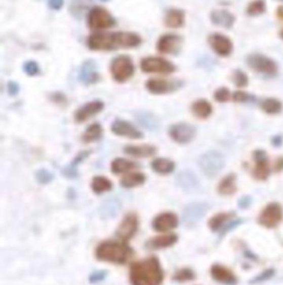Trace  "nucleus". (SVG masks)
<instances>
[{
  "label": "nucleus",
  "instance_id": "42",
  "mask_svg": "<svg viewBox=\"0 0 283 285\" xmlns=\"http://www.w3.org/2000/svg\"><path fill=\"white\" fill-rule=\"evenodd\" d=\"M229 96H230V93L228 90V88H219L214 93V99L220 103L228 101L229 100Z\"/></svg>",
  "mask_w": 283,
  "mask_h": 285
},
{
  "label": "nucleus",
  "instance_id": "9",
  "mask_svg": "<svg viewBox=\"0 0 283 285\" xmlns=\"http://www.w3.org/2000/svg\"><path fill=\"white\" fill-rule=\"evenodd\" d=\"M283 218V210L278 204L272 203L267 205L259 217V223L266 228L276 227Z\"/></svg>",
  "mask_w": 283,
  "mask_h": 285
},
{
  "label": "nucleus",
  "instance_id": "39",
  "mask_svg": "<svg viewBox=\"0 0 283 285\" xmlns=\"http://www.w3.org/2000/svg\"><path fill=\"white\" fill-rule=\"evenodd\" d=\"M266 11V3L264 0H253L247 9L248 14L250 16H258Z\"/></svg>",
  "mask_w": 283,
  "mask_h": 285
},
{
  "label": "nucleus",
  "instance_id": "30",
  "mask_svg": "<svg viewBox=\"0 0 283 285\" xmlns=\"http://www.w3.org/2000/svg\"><path fill=\"white\" fill-rule=\"evenodd\" d=\"M219 192L222 195H231L235 193L236 187V177L234 174H228L222 179L219 185Z\"/></svg>",
  "mask_w": 283,
  "mask_h": 285
},
{
  "label": "nucleus",
  "instance_id": "7",
  "mask_svg": "<svg viewBox=\"0 0 283 285\" xmlns=\"http://www.w3.org/2000/svg\"><path fill=\"white\" fill-rule=\"evenodd\" d=\"M248 65L252 70H255L261 74L267 75H275L277 72V66L276 63L267 56L262 55L259 53H254L248 57Z\"/></svg>",
  "mask_w": 283,
  "mask_h": 285
},
{
  "label": "nucleus",
  "instance_id": "26",
  "mask_svg": "<svg viewBox=\"0 0 283 285\" xmlns=\"http://www.w3.org/2000/svg\"><path fill=\"white\" fill-rule=\"evenodd\" d=\"M120 202L117 199L107 200L101 205V216L106 218H113L120 211Z\"/></svg>",
  "mask_w": 283,
  "mask_h": 285
},
{
  "label": "nucleus",
  "instance_id": "14",
  "mask_svg": "<svg viewBox=\"0 0 283 285\" xmlns=\"http://www.w3.org/2000/svg\"><path fill=\"white\" fill-rule=\"evenodd\" d=\"M209 44L213 50L219 55L226 57L230 55L231 53L233 52V44L225 35L220 34H214L210 35L209 38Z\"/></svg>",
  "mask_w": 283,
  "mask_h": 285
},
{
  "label": "nucleus",
  "instance_id": "28",
  "mask_svg": "<svg viewBox=\"0 0 283 285\" xmlns=\"http://www.w3.org/2000/svg\"><path fill=\"white\" fill-rule=\"evenodd\" d=\"M139 165L136 163L132 162L131 160L126 159H115L111 163V171L114 174H122L130 171L132 169L138 168Z\"/></svg>",
  "mask_w": 283,
  "mask_h": 285
},
{
  "label": "nucleus",
  "instance_id": "25",
  "mask_svg": "<svg viewBox=\"0 0 283 285\" xmlns=\"http://www.w3.org/2000/svg\"><path fill=\"white\" fill-rule=\"evenodd\" d=\"M177 240V235L173 234H166L150 239L147 244L149 248L159 249V248H168L174 245Z\"/></svg>",
  "mask_w": 283,
  "mask_h": 285
},
{
  "label": "nucleus",
  "instance_id": "45",
  "mask_svg": "<svg viewBox=\"0 0 283 285\" xmlns=\"http://www.w3.org/2000/svg\"><path fill=\"white\" fill-rule=\"evenodd\" d=\"M251 99V96L248 94V93H244V92H236V93L233 94V100L236 101V102H247L249 101Z\"/></svg>",
  "mask_w": 283,
  "mask_h": 285
},
{
  "label": "nucleus",
  "instance_id": "41",
  "mask_svg": "<svg viewBox=\"0 0 283 285\" xmlns=\"http://www.w3.org/2000/svg\"><path fill=\"white\" fill-rule=\"evenodd\" d=\"M233 82L237 87H245L249 83V79L242 71L237 70L233 74Z\"/></svg>",
  "mask_w": 283,
  "mask_h": 285
},
{
  "label": "nucleus",
  "instance_id": "34",
  "mask_svg": "<svg viewBox=\"0 0 283 285\" xmlns=\"http://www.w3.org/2000/svg\"><path fill=\"white\" fill-rule=\"evenodd\" d=\"M184 13L180 10H172L168 12L166 15V25L170 28H180L184 24Z\"/></svg>",
  "mask_w": 283,
  "mask_h": 285
},
{
  "label": "nucleus",
  "instance_id": "6",
  "mask_svg": "<svg viewBox=\"0 0 283 285\" xmlns=\"http://www.w3.org/2000/svg\"><path fill=\"white\" fill-rule=\"evenodd\" d=\"M88 22L92 29L102 30L111 28L114 24V19L107 10L103 8L96 7L88 14Z\"/></svg>",
  "mask_w": 283,
  "mask_h": 285
},
{
  "label": "nucleus",
  "instance_id": "43",
  "mask_svg": "<svg viewBox=\"0 0 283 285\" xmlns=\"http://www.w3.org/2000/svg\"><path fill=\"white\" fill-rule=\"evenodd\" d=\"M194 278V274L189 269H183L181 271L178 272L175 276V278L179 281L191 280Z\"/></svg>",
  "mask_w": 283,
  "mask_h": 285
},
{
  "label": "nucleus",
  "instance_id": "33",
  "mask_svg": "<svg viewBox=\"0 0 283 285\" xmlns=\"http://www.w3.org/2000/svg\"><path fill=\"white\" fill-rule=\"evenodd\" d=\"M89 153H90V152H83V153L76 156L73 162L71 163L69 166H67V167L63 169V170H62V174H63V175L68 178V179H75V178H76L77 175H78V174H77V170H76L77 165H78L83 160H85L86 158H88Z\"/></svg>",
  "mask_w": 283,
  "mask_h": 285
},
{
  "label": "nucleus",
  "instance_id": "32",
  "mask_svg": "<svg viewBox=\"0 0 283 285\" xmlns=\"http://www.w3.org/2000/svg\"><path fill=\"white\" fill-rule=\"evenodd\" d=\"M151 167L158 174H167L174 170L175 164L168 159H156L152 162Z\"/></svg>",
  "mask_w": 283,
  "mask_h": 285
},
{
  "label": "nucleus",
  "instance_id": "19",
  "mask_svg": "<svg viewBox=\"0 0 283 285\" xmlns=\"http://www.w3.org/2000/svg\"><path fill=\"white\" fill-rule=\"evenodd\" d=\"M180 44L181 39L178 35H164L158 41L157 49L162 53H174L180 49Z\"/></svg>",
  "mask_w": 283,
  "mask_h": 285
},
{
  "label": "nucleus",
  "instance_id": "46",
  "mask_svg": "<svg viewBox=\"0 0 283 285\" xmlns=\"http://www.w3.org/2000/svg\"><path fill=\"white\" fill-rule=\"evenodd\" d=\"M7 90L9 94L15 96L19 92V85L16 82L10 81L8 83Z\"/></svg>",
  "mask_w": 283,
  "mask_h": 285
},
{
  "label": "nucleus",
  "instance_id": "49",
  "mask_svg": "<svg viewBox=\"0 0 283 285\" xmlns=\"http://www.w3.org/2000/svg\"><path fill=\"white\" fill-rule=\"evenodd\" d=\"M281 12L278 11V14L281 17V19H283V9H281Z\"/></svg>",
  "mask_w": 283,
  "mask_h": 285
},
{
  "label": "nucleus",
  "instance_id": "18",
  "mask_svg": "<svg viewBox=\"0 0 283 285\" xmlns=\"http://www.w3.org/2000/svg\"><path fill=\"white\" fill-rule=\"evenodd\" d=\"M178 218L175 213H163L153 221V228L159 232H168L177 227Z\"/></svg>",
  "mask_w": 283,
  "mask_h": 285
},
{
  "label": "nucleus",
  "instance_id": "27",
  "mask_svg": "<svg viewBox=\"0 0 283 285\" xmlns=\"http://www.w3.org/2000/svg\"><path fill=\"white\" fill-rule=\"evenodd\" d=\"M98 79V74L92 63H86L82 68L80 79L86 84H94Z\"/></svg>",
  "mask_w": 283,
  "mask_h": 285
},
{
  "label": "nucleus",
  "instance_id": "1",
  "mask_svg": "<svg viewBox=\"0 0 283 285\" xmlns=\"http://www.w3.org/2000/svg\"><path fill=\"white\" fill-rule=\"evenodd\" d=\"M141 44V38L133 33H97L88 39V46L96 51H108L119 48H134Z\"/></svg>",
  "mask_w": 283,
  "mask_h": 285
},
{
  "label": "nucleus",
  "instance_id": "13",
  "mask_svg": "<svg viewBox=\"0 0 283 285\" xmlns=\"http://www.w3.org/2000/svg\"><path fill=\"white\" fill-rule=\"evenodd\" d=\"M138 229V218L136 214L129 213L120 223L116 231V235L122 240H129L135 235Z\"/></svg>",
  "mask_w": 283,
  "mask_h": 285
},
{
  "label": "nucleus",
  "instance_id": "35",
  "mask_svg": "<svg viewBox=\"0 0 283 285\" xmlns=\"http://www.w3.org/2000/svg\"><path fill=\"white\" fill-rule=\"evenodd\" d=\"M112 188V183L107 178L103 176L95 177L92 183V188L97 194L110 191Z\"/></svg>",
  "mask_w": 283,
  "mask_h": 285
},
{
  "label": "nucleus",
  "instance_id": "37",
  "mask_svg": "<svg viewBox=\"0 0 283 285\" xmlns=\"http://www.w3.org/2000/svg\"><path fill=\"white\" fill-rule=\"evenodd\" d=\"M262 109L267 114H276L281 111L282 105L278 100L275 99H267L262 104Z\"/></svg>",
  "mask_w": 283,
  "mask_h": 285
},
{
  "label": "nucleus",
  "instance_id": "2",
  "mask_svg": "<svg viewBox=\"0 0 283 285\" xmlns=\"http://www.w3.org/2000/svg\"><path fill=\"white\" fill-rule=\"evenodd\" d=\"M164 274L159 260L150 258L135 263L131 269L132 285H160Z\"/></svg>",
  "mask_w": 283,
  "mask_h": 285
},
{
  "label": "nucleus",
  "instance_id": "50",
  "mask_svg": "<svg viewBox=\"0 0 283 285\" xmlns=\"http://www.w3.org/2000/svg\"><path fill=\"white\" fill-rule=\"evenodd\" d=\"M280 36H281V39L283 40V29L280 32Z\"/></svg>",
  "mask_w": 283,
  "mask_h": 285
},
{
  "label": "nucleus",
  "instance_id": "8",
  "mask_svg": "<svg viewBox=\"0 0 283 285\" xmlns=\"http://www.w3.org/2000/svg\"><path fill=\"white\" fill-rule=\"evenodd\" d=\"M141 70L145 73L171 74L175 70V65L165 58L149 57L141 61Z\"/></svg>",
  "mask_w": 283,
  "mask_h": 285
},
{
  "label": "nucleus",
  "instance_id": "12",
  "mask_svg": "<svg viewBox=\"0 0 283 285\" xmlns=\"http://www.w3.org/2000/svg\"><path fill=\"white\" fill-rule=\"evenodd\" d=\"M195 134V128L188 123H177L170 130L171 137L179 144H187L191 141Z\"/></svg>",
  "mask_w": 283,
  "mask_h": 285
},
{
  "label": "nucleus",
  "instance_id": "24",
  "mask_svg": "<svg viewBox=\"0 0 283 285\" xmlns=\"http://www.w3.org/2000/svg\"><path fill=\"white\" fill-rule=\"evenodd\" d=\"M136 118L139 123L149 131H156L159 129V119L150 112H138L136 114Z\"/></svg>",
  "mask_w": 283,
  "mask_h": 285
},
{
  "label": "nucleus",
  "instance_id": "15",
  "mask_svg": "<svg viewBox=\"0 0 283 285\" xmlns=\"http://www.w3.org/2000/svg\"><path fill=\"white\" fill-rule=\"evenodd\" d=\"M111 130L115 135L129 139H139L143 138L142 133L133 124L125 120H115L111 125Z\"/></svg>",
  "mask_w": 283,
  "mask_h": 285
},
{
  "label": "nucleus",
  "instance_id": "38",
  "mask_svg": "<svg viewBox=\"0 0 283 285\" xmlns=\"http://www.w3.org/2000/svg\"><path fill=\"white\" fill-rule=\"evenodd\" d=\"M233 215V213H221L217 214V215H214L209 223L210 229L213 231L219 230L223 226V224L227 222L229 218H232Z\"/></svg>",
  "mask_w": 283,
  "mask_h": 285
},
{
  "label": "nucleus",
  "instance_id": "4",
  "mask_svg": "<svg viewBox=\"0 0 283 285\" xmlns=\"http://www.w3.org/2000/svg\"><path fill=\"white\" fill-rule=\"evenodd\" d=\"M225 165L223 154L218 151L211 150L204 153L198 160V166L206 176L214 178L219 174Z\"/></svg>",
  "mask_w": 283,
  "mask_h": 285
},
{
  "label": "nucleus",
  "instance_id": "10",
  "mask_svg": "<svg viewBox=\"0 0 283 285\" xmlns=\"http://www.w3.org/2000/svg\"><path fill=\"white\" fill-rule=\"evenodd\" d=\"M176 184L179 188L189 194H195L200 191L201 186L198 178L193 172L184 170L176 176Z\"/></svg>",
  "mask_w": 283,
  "mask_h": 285
},
{
  "label": "nucleus",
  "instance_id": "31",
  "mask_svg": "<svg viewBox=\"0 0 283 285\" xmlns=\"http://www.w3.org/2000/svg\"><path fill=\"white\" fill-rule=\"evenodd\" d=\"M212 106L205 100H198L192 106V111L199 118H206L212 114Z\"/></svg>",
  "mask_w": 283,
  "mask_h": 285
},
{
  "label": "nucleus",
  "instance_id": "16",
  "mask_svg": "<svg viewBox=\"0 0 283 285\" xmlns=\"http://www.w3.org/2000/svg\"><path fill=\"white\" fill-rule=\"evenodd\" d=\"M209 206L205 203H200V202H194L192 204H189L185 207L184 210V222L187 224H193V223L197 222L202 218L205 215V213H207Z\"/></svg>",
  "mask_w": 283,
  "mask_h": 285
},
{
  "label": "nucleus",
  "instance_id": "17",
  "mask_svg": "<svg viewBox=\"0 0 283 285\" xmlns=\"http://www.w3.org/2000/svg\"><path fill=\"white\" fill-rule=\"evenodd\" d=\"M103 109V103L100 100H94L81 107L75 114V119L78 123H83L96 114H99Z\"/></svg>",
  "mask_w": 283,
  "mask_h": 285
},
{
  "label": "nucleus",
  "instance_id": "11",
  "mask_svg": "<svg viewBox=\"0 0 283 285\" xmlns=\"http://www.w3.org/2000/svg\"><path fill=\"white\" fill-rule=\"evenodd\" d=\"M146 88L154 94H166L177 90L180 88V83L168 79H153L146 83Z\"/></svg>",
  "mask_w": 283,
  "mask_h": 285
},
{
  "label": "nucleus",
  "instance_id": "44",
  "mask_svg": "<svg viewBox=\"0 0 283 285\" xmlns=\"http://www.w3.org/2000/svg\"><path fill=\"white\" fill-rule=\"evenodd\" d=\"M24 71L30 76H33L39 72V69L35 62H28L24 65Z\"/></svg>",
  "mask_w": 283,
  "mask_h": 285
},
{
  "label": "nucleus",
  "instance_id": "47",
  "mask_svg": "<svg viewBox=\"0 0 283 285\" xmlns=\"http://www.w3.org/2000/svg\"><path fill=\"white\" fill-rule=\"evenodd\" d=\"M251 204V198L250 197H244L238 202V205L240 208H247L249 207Z\"/></svg>",
  "mask_w": 283,
  "mask_h": 285
},
{
  "label": "nucleus",
  "instance_id": "21",
  "mask_svg": "<svg viewBox=\"0 0 283 285\" xmlns=\"http://www.w3.org/2000/svg\"><path fill=\"white\" fill-rule=\"evenodd\" d=\"M254 160L256 166L254 175L256 178L261 180H264L269 175V169L267 166V159L266 153L263 150H257L254 152Z\"/></svg>",
  "mask_w": 283,
  "mask_h": 285
},
{
  "label": "nucleus",
  "instance_id": "23",
  "mask_svg": "<svg viewBox=\"0 0 283 285\" xmlns=\"http://www.w3.org/2000/svg\"><path fill=\"white\" fill-rule=\"evenodd\" d=\"M125 153L136 158H149L156 153L155 147L144 144V145H130L125 148Z\"/></svg>",
  "mask_w": 283,
  "mask_h": 285
},
{
  "label": "nucleus",
  "instance_id": "22",
  "mask_svg": "<svg viewBox=\"0 0 283 285\" xmlns=\"http://www.w3.org/2000/svg\"><path fill=\"white\" fill-rule=\"evenodd\" d=\"M211 275L215 280L225 284H233L236 283V277L230 269L222 266V265H214L211 268Z\"/></svg>",
  "mask_w": 283,
  "mask_h": 285
},
{
  "label": "nucleus",
  "instance_id": "20",
  "mask_svg": "<svg viewBox=\"0 0 283 285\" xmlns=\"http://www.w3.org/2000/svg\"><path fill=\"white\" fill-rule=\"evenodd\" d=\"M210 19L215 25L225 28H232L235 22L233 14L225 10H214L211 13Z\"/></svg>",
  "mask_w": 283,
  "mask_h": 285
},
{
  "label": "nucleus",
  "instance_id": "48",
  "mask_svg": "<svg viewBox=\"0 0 283 285\" xmlns=\"http://www.w3.org/2000/svg\"><path fill=\"white\" fill-rule=\"evenodd\" d=\"M105 274L103 273H101V272H98V273H96V274H92V281L93 282H96V281L101 280V278H104Z\"/></svg>",
  "mask_w": 283,
  "mask_h": 285
},
{
  "label": "nucleus",
  "instance_id": "5",
  "mask_svg": "<svg viewBox=\"0 0 283 285\" xmlns=\"http://www.w3.org/2000/svg\"><path fill=\"white\" fill-rule=\"evenodd\" d=\"M111 72L115 81L123 83L131 79L135 72L133 62L127 56H119L112 61Z\"/></svg>",
  "mask_w": 283,
  "mask_h": 285
},
{
  "label": "nucleus",
  "instance_id": "3",
  "mask_svg": "<svg viewBox=\"0 0 283 285\" xmlns=\"http://www.w3.org/2000/svg\"><path fill=\"white\" fill-rule=\"evenodd\" d=\"M132 248L124 243L117 241L103 242L97 249V257L106 262L124 264L132 256Z\"/></svg>",
  "mask_w": 283,
  "mask_h": 285
},
{
  "label": "nucleus",
  "instance_id": "40",
  "mask_svg": "<svg viewBox=\"0 0 283 285\" xmlns=\"http://www.w3.org/2000/svg\"><path fill=\"white\" fill-rule=\"evenodd\" d=\"M35 177H36L37 182L43 183V184L50 183L54 178L53 174L50 171L44 169H39L35 174Z\"/></svg>",
  "mask_w": 283,
  "mask_h": 285
},
{
  "label": "nucleus",
  "instance_id": "36",
  "mask_svg": "<svg viewBox=\"0 0 283 285\" xmlns=\"http://www.w3.org/2000/svg\"><path fill=\"white\" fill-rule=\"evenodd\" d=\"M102 135V128L98 123H94L87 129L83 134V141L87 143L97 141Z\"/></svg>",
  "mask_w": 283,
  "mask_h": 285
},
{
  "label": "nucleus",
  "instance_id": "29",
  "mask_svg": "<svg viewBox=\"0 0 283 285\" xmlns=\"http://www.w3.org/2000/svg\"><path fill=\"white\" fill-rule=\"evenodd\" d=\"M145 174L137 172V173L127 174L126 176L123 177L120 183L124 188H131L141 185L145 183Z\"/></svg>",
  "mask_w": 283,
  "mask_h": 285
},
{
  "label": "nucleus",
  "instance_id": "51",
  "mask_svg": "<svg viewBox=\"0 0 283 285\" xmlns=\"http://www.w3.org/2000/svg\"><path fill=\"white\" fill-rule=\"evenodd\" d=\"M281 1H283V0H281Z\"/></svg>",
  "mask_w": 283,
  "mask_h": 285
}]
</instances>
